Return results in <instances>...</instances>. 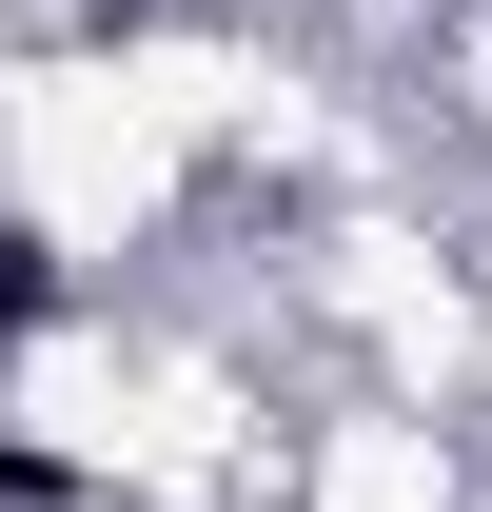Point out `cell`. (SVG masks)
<instances>
[{
  "label": "cell",
  "mask_w": 492,
  "mask_h": 512,
  "mask_svg": "<svg viewBox=\"0 0 492 512\" xmlns=\"http://www.w3.org/2000/svg\"><path fill=\"white\" fill-rule=\"evenodd\" d=\"M40 316H60V256H40V237H0V335H40Z\"/></svg>",
  "instance_id": "obj_1"
}]
</instances>
